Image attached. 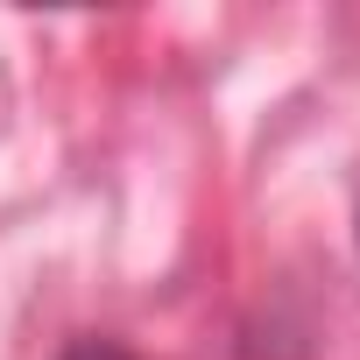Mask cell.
Returning a JSON list of instances; mask_svg holds the SVG:
<instances>
[{"mask_svg": "<svg viewBox=\"0 0 360 360\" xmlns=\"http://www.w3.org/2000/svg\"><path fill=\"white\" fill-rule=\"evenodd\" d=\"M64 360H134V353H127V346H113V339H78Z\"/></svg>", "mask_w": 360, "mask_h": 360, "instance_id": "1", "label": "cell"}]
</instances>
